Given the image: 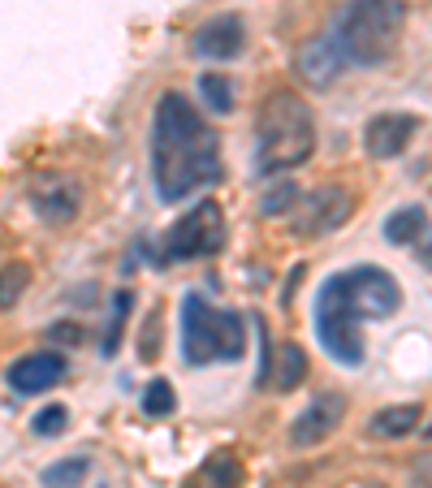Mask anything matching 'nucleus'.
<instances>
[{"label": "nucleus", "mask_w": 432, "mask_h": 488, "mask_svg": "<svg viewBox=\"0 0 432 488\" xmlns=\"http://www.w3.org/2000/svg\"><path fill=\"white\" fill-rule=\"evenodd\" d=\"M221 173H225L221 134L182 91H165L151 113V182L160 203H182L200 195L221 182Z\"/></svg>", "instance_id": "nucleus-1"}, {"label": "nucleus", "mask_w": 432, "mask_h": 488, "mask_svg": "<svg viewBox=\"0 0 432 488\" xmlns=\"http://www.w3.org/2000/svg\"><path fill=\"white\" fill-rule=\"evenodd\" d=\"M398 307L402 286L389 268L359 264V268H346V273H333L316 290V307H312L320 350H329L337 368H359L367 358L364 325L389 320V316H398Z\"/></svg>", "instance_id": "nucleus-2"}, {"label": "nucleus", "mask_w": 432, "mask_h": 488, "mask_svg": "<svg viewBox=\"0 0 432 488\" xmlns=\"http://www.w3.org/2000/svg\"><path fill=\"white\" fill-rule=\"evenodd\" d=\"M312 151H316L312 104L290 87L268 91L264 104H260V117H255V173L282 178V173L312 161Z\"/></svg>", "instance_id": "nucleus-3"}, {"label": "nucleus", "mask_w": 432, "mask_h": 488, "mask_svg": "<svg viewBox=\"0 0 432 488\" xmlns=\"http://www.w3.org/2000/svg\"><path fill=\"white\" fill-rule=\"evenodd\" d=\"M406 5L402 0H350L333 22V39L346 57V66H381L402 44Z\"/></svg>", "instance_id": "nucleus-4"}, {"label": "nucleus", "mask_w": 432, "mask_h": 488, "mask_svg": "<svg viewBox=\"0 0 432 488\" xmlns=\"http://www.w3.org/2000/svg\"><path fill=\"white\" fill-rule=\"evenodd\" d=\"M225 238H230V229H225V212L221 203L212 199H200L190 212H182L173 225L165 229V238H160V260L165 264H190V260H212L225 251Z\"/></svg>", "instance_id": "nucleus-5"}, {"label": "nucleus", "mask_w": 432, "mask_h": 488, "mask_svg": "<svg viewBox=\"0 0 432 488\" xmlns=\"http://www.w3.org/2000/svg\"><path fill=\"white\" fill-rule=\"evenodd\" d=\"M26 199H31V212L44 225H69L83 212V182L74 173H57V169L35 173L31 186H26Z\"/></svg>", "instance_id": "nucleus-6"}, {"label": "nucleus", "mask_w": 432, "mask_h": 488, "mask_svg": "<svg viewBox=\"0 0 432 488\" xmlns=\"http://www.w3.org/2000/svg\"><path fill=\"white\" fill-rule=\"evenodd\" d=\"M350 208H355L350 191H342V186H320V191L299 199V208L290 212V221H294V234H299V238H324V234L346 225Z\"/></svg>", "instance_id": "nucleus-7"}, {"label": "nucleus", "mask_w": 432, "mask_h": 488, "mask_svg": "<svg viewBox=\"0 0 432 488\" xmlns=\"http://www.w3.org/2000/svg\"><path fill=\"white\" fill-rule=\"evenodd\" d=\"M69 376V358L61 350H31V355L14 358L5 368V385L17 398H35V393H52Z\"/></svg>", "instance_id": "nucleus-8"}, {"label": "nucleus", "mask_w": 432, "mask_h": 488, "mask_svg": "<svg viewBox=\"0 0 432 488\" xmlns=\"http://www.w3.org/2000/svg\"><path fill=\"white\" fill-rule=\"evenodd\" d=\"M342 420H346V398H342V393H316V398L294 415V423H290V445H294V450L324 445V441L342 428Z\"/></svg>", "instance_id": "nucleus-9"}, {"label": "nucleus", "mask_w": 432, "mask_h": 488, "mask_svg": "<svg viewBox=\"0 0 432 488\" xmlns=\"http://www.w3.org/2000/svg\"><path fill=\"white\" fill-rule=\"evenodd\" d=\"M182 358L190 368L216 363V307L203 294L182 298Z\"/></svg>", "instance_id": "nucleus-10"}, {"label": "nucleus", "mask_w": 432, "mask_h": 488, "mask_svg": "<svg viewBox=\"0 0 432 488\" xmlns=\"http://www.w3.org/2000/svg\"><path fill=\"white\" fill-rule=\"evenodd\" d=\"M190 48L203 61H233V57H242V48H247V22H242V14H216L208 22H200Z\"/></svg>", "instance_id": "nucleus-11"}, {"label": "nucleus", "mask_w": 432, "mask_h": 488, "mask_svg": "<svg viewBox=\"0 0 432 488\" xmlns=\"http://www.w3.org/2000/svg\"><path fill=\"white\" fill-rule=\"evenodd\" d=\"M419 117L416 113H376L364 126V147L372 161H398L406 147L416 143Z\"/></svg>", "instance_id": "nucleus-12"}, {"label": "nucleus", "mask_w": 432, "mask_h": 488, "mask_svg": "<svg viewBox=\"0 0 432 488\" xmlns=\"http://www.w3.org/2000/svg\"><path fill=\"white\" fill-rule=\"evenodd\" d=\"M342 69H346V57H342V48H337V39H333V35L307 39V44L299 48V57H294V74H299L307 87H316V91L333 87Z\"/></svg>", "instance_id": "nucleus-13"}, {"label": "nucleus", "mask_w": 432, "mask_h": 488, "mask_svg": "<svg viewBox=\"0 0 432 488\" xmlns=\"http://www.w3.org/2000/svg\"><path fill=\"white\" fill-rule=\"evenodd\" d=\"M385 243L389 246H419V255H424V264L432 268V221H428V212L416 208V203H406V208L398 212H389L385 216Z\"/></svg>", "instance_id": "nucleus-14"}, {"label": "nucleus", "mask_w": 432, "mask_h": 488, "mask_svg": "<svg viewBox=\"0 0 432 488\" xmlns=\"http://www.w3.org/2000/svg\"><path fill=\"white\" fill-rule=\"evenodd\" d=\"M303 380H307V350L299 342H282L277 350L264 355V368H260V385L264 389L290 393V389H299Z\"/></svg>", "instance_id": "nucleus-15"}, {"label": "nucleus", "mask_w": 432, "mask_h": 488, "mask_svg": "<svg viewBox=\"0 0 432 488\" xmlns=\"http://www.w3.org/2000/svg\"><path fill=\"white\" fill-rule=\"evenodd\" d=\"M247 355V316L216 307V363H238Z\"/></svg>", "instance_id": "nucleus-16"}, {"label": "nucleus", "mask_w": 432, "mask_h": 488, "mask_svg": "<svg viewBox=\"0 0 432 488\" xmlns=\"http://www.w3.org/2000/svg\"><path fill=\"white\" fill-rule=\"evenodd\" d=\"M419 428V402H398V407H381L367 420V432L381 441H402Z\"/></svg>", "instance_id": "nucleus-17"}, {"label": "nucleus", "mask_w": 432, "mask_h": 488, "mask_svg": "<svg viewBox=\"0 0 432 488\" xmlns=\"http://www.w3.org/2000/svg\"><path fill=\"white\" fill-rule=\"evenodd\" d=\"M200 104L212 117H230L233 104H238V91H233V78H230V74H216V69L200 74Z\"/></svg>", "instance_id": "nucleus-18"}, {"label": "nucleus", "mask_w": 432, "mask_h": 488, "mask_svg": "<svg viewBox=\"0 0 432 488\" xmlns=\"http://www.w3.org/2000/svg\"><path fill=\"white\" fill-rule=\"evenodd\" d=\"M242 480H247V467L233 450L208 454V462H203V484L208 488H242Z\"/></svg>", "instance_id": "nucleus-19"}, {"label": "nucleus", "mask_w": 432, "mask_h": 488, "mask_svg": "<svg viewBox=\"0 0 432 488\" xmlns=\"http://www.w3.org/2000/svg\"><path fill=\"white\" fill-rule=\"evenodd\" d=\"M87 475H91V458H87V454H74V458H61V462L44 467L39 484H44V488H83Z\"/></svg>", "instance_id": "nucleus-20"}, {"label": "nucleus", "mask_w": 432, "mask_h": 488, "mask_svg": "<svg viewBox=\"0 0 432 488\" xmlns=\"http://www.w3.org/2000/svg\"><path fill=\"white\" fill-rule=\"evenodd\" d=\"M130 311H134V294L130 290H117L113 294V307H108V328H104V337H100V355L104 358H113L117 350H121V333H126Z\"/></svg>", "instance_id": "nucleus-21"}, {"label": "nucleus", "mask_w": 432, "mask_h": 488, "mask_svg": "<svg viewBox=\"0 0 432 488\" xmlns=\"http://www.w3.org/2000/svg\"><path fill=\"white\" fill-rule=\"evenodd\" d=\"M26 286H31V264L26 260L0 264V311H14L22 303Z\"/></svg>", "instance_id": "nucleus-22"}, {"label": "nucleus", "mask_w": 432, "mask_h": 488, "mask_svg": "<svg viewBox=\"0 0 432 488\" xmlns=\"http://www.w3.org/2000/svg\"><path fill=\"white\" fill-rule=\"evenodd\" d=\"M139 407H143L148 420H165V415L178 410V393H173L169 380H151L148 389H143V398H139Z\"/></svg>", "instance_id": "nucleus-23"}, {"label": "nucleus", "mask_w": 432, "mask_h": 488, "mask_svg": "<svg viewBox=\"0 0 432 488\" xmlns=\"http://www.w3.org/2000/svg\"><path fill=\"white\" fill-rule=\"evenodd\" d=\"M299 186L294 182H277L273 191H264V199H260V212L264 216H290V212L299 208Z\"/></svg>", "instance_id": "nucleus-24"}, {"label": "nucleus", "mask_w": 432, "mask_h": 488, "mask_svg": "<svg viewBox=\"0 0 432 488\" xmlns=\"http://www.w3.org/2000/svg\"><path fill=\"white\" fill-rule=\"evenodd\" d=\"M69 428V407H44V410H35V420H31V432L35 437H61Z\"/></svg>", "instance_id": "nucleus-25"}, {"label": "nucleus", "mask_w": 432, "mask_h": 488, "mask_svg": "<svg viewBox=\"0 0 432 488\" xmlns=\"http://www.w3.org/2000/svg\"><path fill=\"white\" fill-rule=\"evenodd\" d=\"M48 337L57 346H83L87 342V325H78V320H57V325L48 328Z\"/></svg>", "instance_id": "nucleus-26"}, {"label": "nucleus", "mask_w": 432, "mask_h": 488, "mask_svg": "<svg viewBox=\"0 0 432 488\" xmlns=\"http://www.w3.org/2000/svg\"><path fill=\"white\" fill-rule=\"evenodd\" d=\"M156 355H160V316H148V328H143V337H139V358L151 363Z\"/></svg>", "instance_id": "nucleus-27"}, {"label": "nucleus", "mask_w": 432, "mask_h": 488, "mask_svg": "<svg viewBox=\"0 0 432 488\" xmlns=\"http://www.w3.org/2000/svg\"><path fill=\"white\" fill-rule=\"evenodd\" d=\"M406 480H411V488H432V450L416 454V462H411Z\"/></svg>", "instance_id": "nucleus-28"}, {"label": "nucleus", "mask_w": 432, "mask_h": 488, "mask_svg": "<svg viewBox=\"0 0 432 488\" xmlns=\"http://www.w3.org/2000/svg\"><path fill=\"white\" fill-rule=\"evenodd\" d=\"M424 437H428V441H432V420H428V423H424Z\"/></svg>", "instance_id": "nucleus-29"}]
</instances>
